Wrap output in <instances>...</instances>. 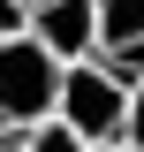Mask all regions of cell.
Masks as SVG:
<instances>
[{"label":"cell","mask_w":144,"mask_h":152,"mask_svg":"<svg viewBox=\"0 0 144 152\" xmlns=\"http://www.w3.org/2000/svg\"><path fill=\"white\" fill-rule=\"evenodd\" d=\"M53 107H61V61L31 31L0 38V137H31L38 122H53Z\"/></svg>","instance_id":"obj_1"},{"label":"cell","mask_w":144,"mask_h":152,"mask_svg":"<svg viewBox=\"0 0 144 152\" xmlns=\"http://www.w3.org/2000/svg\"><path fill=\"white\" fill-rule=\"evenodd\" d=\"M53 122H68L84 145H121L129 84L106 69V61H76V69H61V107H53Z\"/></svg>","instance_id":"obj_2"},{"label":"cell","mask_w":144,"mask_h":152,"mask_svg":"<svg viewBox=\"0 0 144 152\" xmlns=\"http://www.w3.org/2000/svg\"><path fill=\"white\" fill-rule=\"evenodd\" d=\"M31 38L61 61V69L99 61V0H38L31 8Z\"/></svg>","instance_id":"obj_3"},{"label":"cell","mask_w":144,"mask_h":152,"mask_svg":"<svg viewBox=\"0 0 144 152\" xmlns=\"http://www.w3.org/2000/svg\"><path fill=\"white\" fill-rule=\"evenodd\" d=\"M23 152H91V145L68 129V122H38V129L23 137Z\"/></svg>","instance_id":"obj_4"},{"label":"cell","mask_w":144,"mask_h":152,"mask_svg":"<svg viewBox=\"0 0 144 152\" xmlns=\"http://www.w3.org/2000/svg\"><path fill=\"white\" fill-rule=\"evenodd\" d=\"M121 145H137V152H144V84L129 91V122H121Z\"/></svg>","instance_id":"obj_5"},{"label":"cell","mask_w":144,"mask_h":152,"mask_svg":"<svg viewBox=\"0 0 144 152\" xmlns=\"http://www.w3.org/2000/svg\"><path fill=\"white\" fill-rule=\"evenodd\" d=\"M31 31V8H23V0H0V38H23Z\"/></svg>","instance_id":"obj_6"},{"label":"cell","mask_w":144,"mask_h":152,"mask_svg":"<svg viewBox=\"0 0 144 152\" xmlns=\"http://www.w3.org/2000/svg\"><path fill=\"white\" fill-rule=\"evenodd\" d=\"M0 152H23V137H0Z\"/></svg>","instance_id":"obj_7"},{"label":"cell","mask_w":144,"mask_h":152,"mask_svg":"<svg viewBox=\"0 0 144 152\" xmlns=\"http://www.w3.org/2000/svg\"><path fill=\"white\" fill-rule=\"evenodd\" d=\"M91 152H137V145H91Z\"/></svg>","instance_id":"obj_8"},{"label":"cell","mask_w":144,"mask_h":152,"mask_svg":"<svg viewBox=\"0 0 144 152\" xmlns=\"http://www.w3.org/2000/svg\"><path fill=\"white\" fill-rule=\"evenodd\" d=\"M23 8H38V0H23Z\"/></svg>","instance_id":"obj_9"}]
</instances>
